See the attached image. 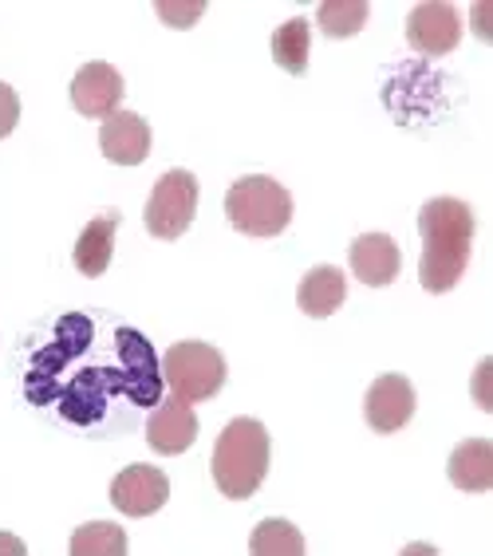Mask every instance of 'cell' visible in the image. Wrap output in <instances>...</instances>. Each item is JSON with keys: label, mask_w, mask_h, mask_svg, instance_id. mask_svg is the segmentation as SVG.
Returning a JSON list of instances; mask_svg holds the SVG:
<instances>
[{"label": "cell", "mask_w": 493, "mask_h": 556, "mask_svg": "<svg viewBox=\"0 0 493 556\" xmlns=\"http://www.w3.org/2000/svg\"><path fill=\"white\" fill-rule=\"evenodd\" d=\"M418 233H422V261H418V285L434 296L451 292L470 265L473 245V210L458 198H434L418 210Z\"/></svg>", "instance_id": "obj_1"}, {"label": "cell", "mask_w": 493, "mask_h": 556, "mask_svg": "<svg viewBox=\"0 0 493 556\" xmlns=\"http://www.w3.org/2000/svg\"><path fill=\"white\" fill-rule=\"evenodd\" d=\"M268 473V430L257 418H233L214 446V482L229 502H245Z\"/></svg>", "instance_id": "obj_2"}, {"label": "cell", "mask_w": 493, "mask_h": 556, "mask_svg": "<svg viewBox=\"0 0 493 556\" xmlns=\"http://www.w3.org/2000/svg\"><path fill=\"white\" fill-rule=\"evenodd\" d=\"M226 217L245 237H280L292 222V193L268 174H249L229 186Z\"/></svg>", "instance_id": "obj_3"}, {"label": "cell", "mask_w": 493, "mask_h": 556, "mask_svg": "<svg viewBox=\"0 0 493 556\" xmlns=\"http://www.w3.org/2000/svg\"><path fill=\"white\" fill-rule=\"evenodd\" d=\"M162 379L186 403H205L226 387V355L217 352L214 343L182 340L162 359Z\"/></svg>", "instance_id": "obj_4"}, {"label": "cell", "mask_w": 493, "mask_h": 556, "mask_svg": "<svg viewBox=\"0 0 493 556\" xmlns=\"http://www.w3.org/2000/svg\"><path fill=\"white\" fill-rule=\"evenodd\" d=\"M198 214V178L190 170H166L147 202V229L159 241H178Z\"/></svg>", "instance_id": "obj_5"}, {"label": "cell", "mask_w": 493, "mask_h": 556, "mask_svg": "<svg viewBox=\"0 0 493 556\" xmlns=\"http://www.w3.org/2000/svg\"><path fill=\"white\" fill-rule=\"evenodd\" d=\"M462 40V16L446 0L415 4L407 16V43L418 55H451Z\"/></svg>", "instance_id": "obj_6"}, {"label": "cell", "mask_w": 493, "mask_h": 556, "mask_svg": "<svg viewBox=\"0 0 493 556\" xmlns=\"http://www.w3.org/2000/svg\"><path fill=\"white\" fill-rule=\"evenodd\" d=\"M111 502H115L118 514L151 517L170 502V478H166L159 466H147V462L127 466V470L111 482Z\"/></svg>", "instance_id": "obj_7"}, {"label": "cell", "mask_w": 493, "mask_h": 556, "mask_svg": "<svg viewBox=\"0 0 493 556\" xmlns=\"http://www.w3.org/2000/svg\"><path fill=\"white\" fill-rule=\"evenodd\" d=\"M364 415L376 434H395L407 427L415 418V387L407 375H379L376 383L367 387Z\"/></svg>", "instance_id": "obj_8"}, {"label": "cell", "mask_w": 493, "mask_h": 556, "mask_svg": "<svg viewBox=\"0 0 493 556\" xmlns=\"http://www.w3.org/2000/svg\"><path fill=\"white\" fill-rule=\"evenodd\" d=\"M99 150L115 166H139L151 159V123L135 111H115L99 127Z\"/></svg>", "instance_id": "obj_9"}, {"label": "cell", "mask_w": 493, "mask_h": 556, "mask_svg": "<svg viewBox=\"0 0 493 556\" xmlns=\"http://www.w3.org/2000/svg\"><path fill=\"white\" fill-rule=\"evenodd\" d=\"M123 103V75L111 64H87L72 79V108L87 118H108Z\"/></svg>", "instance_id": "obj_10"}, {"label": "cell", "mask_w": 493, "mask_h": 556, "mask_svg": "<svg viewBox=\"0 0 493 556\" xmlns=\"http://www.w3.org/2000/svg\"><path fill=\"white\" fill-rule=\"evenodd\" d=\"M347 261H352V273L364 280L367 289H387L403 268V253L387 233L355 237L352 249H347Z\"/></svg>", "instance_id": "obj_11"}, {"label": "cell", "mask_w": 493, "mask_h": 556, "mask_svg": "<svg viewBox=\"0 0 493 556\" xmlns=\"http://www.w3.org/2000/svg\"><path fill=\"white\" fill-rule=\"evenodd\" d=\"M198 439V415L186 399H166L147 422V442L154 454H186Z\"/></svg>", "instance_id": "obj_12"}, {"label": "cell", "mask_w": 493, "mask_h": 556, "mask_svg": "<svg viewBox=\"0 0 493 556\" xmlns=\"http://www.w3.org/2000/svg\"><path fill=\"white\" fill-rule=\"evenodd\" d=\"M343 300H347V277L336 265H316L301 280V289H296V304H301V312L312 316V320L332 316Z\"/></svg>", "instance_id": "obj_13"}, {"label": "cell", "mask_w": 493, "mask_h": 556, "mask_svg": "<svg viewBox=\"0 0 493 556\" xmlns=\"http://www.w3.org/2000/svg\"><path fill=\"white\" fill-rule=\"evenodd\" d=\"M451 482L466 493H485L493 485V446L490 439H466L451 454Z\"/></svg>", "instance_id": "obj_14"}, {"label": "cell", "mask_w": 493, "mask_h": 556, "mask_svg": "<svg viewBox=\"0 0 493 556\" xmlns=\"http://www.w3.org/2000/svg\"><path fill=\"white\" fill-rule=\"evenodd\" d=\"M115 229L118 214H103L84 225V233L76 241V268L84 277H103L108 273L111 253H115Z\"/></svg>", "instance_id": "obj_15"}, {"label": "cell", "mask_w": 493, "mask_h": 556, "mask_svg": "<svg viewBox=\"0 0 493 556\" xmlns=\"http://www.w3.org/2000/svg\"><path fill=\"white\" fill-rule=\"evenodd\" d=\"M308 48H312V28L304 16H292L273 33V60L289 75L308 72Z\"/></svg>", "instance_id": "obj_16"}, {"label": "cell", "mask_w": 493, "mask_h": 556, "mask_svg": "<svg viewBox=\"0 0 493 556\" xmlns=\"http://www.w3.org/2000/svg\"><path fill=\"white\" fill-rule=\"evenodd\" d=\"M371 16V4L367 0H324L316 9V24L328 40H352L359 28Z\"/></svg>", "instance_id": "obj_17"}, {"label": "cell", "mask_w": 493, "mask_h": 556, "mask_svg": "<svg viewBox=\"0 0 493 556\" xmlns=\"http://www.w3.org/2000/svg\"><path fill=\"white\" fill-rule=\"evenodd\" d=\"M304 548L308 545H304L301 529L292 521H280V517L261 521L257 529H253V536H249V553L253 556H301Z\"/></svg>", "instance_id": "obj_18"}, {"label": "cell", "mask_w": 493, "mask_h": 556, "mask_svg": "<svg viewBox=\"0 0 493 556\" xmlns=\"http://www.w3.org/2000/svg\"><path fill=\"white\" fill-rule=\"evenodd\" d=\"M127 533L115 521H87L72 533V556H123Z\"/></svg>", "instance_id": "obj_19"}, {"label": "cell", "mask_w": 493, "mask_h": 556, "mask_svg": "<svg viewBox=\"0 0 493 556\" xmlns=\"http://www.w3.org/2000/svg\"><path fill=\"white\" fill-rule=\"evenodd\" d=\"M154 12H159L162 21L170 24V28H193V21H202L205 4L202 0H190V4H174V0H159L154 4Z\"/></svg>", "instance_id": "obj_20"}, {"label": "cell", "mask_w": 493, "mask_h": 556, "mask_svg": "<svg viewBox=\"0 0 493 556\" xmlns=\"http://www.w3.org/2000/svg\"><path fill=\"white\" fill-rule=\"evenodd\" d=\"M16 123H21V99L9 84H0V139H9Z\"/></svg>", "instance_id": "obj_21"}, {"label": "cell", "mask_w": 493, "mask_h": 556, "mask_svg": "<svg viewBox=\"0 0 493 556\" xmlns=\"http://www.w3.org/2000/svg\"><path fill=\"white\" fill-rule=\"evenodd\" d=\"M0 553H16V556H24V553H28V548H24V541H21V536L0 533Z\"/></svg>", "instance_id": "obj_22"}]
</instances>
